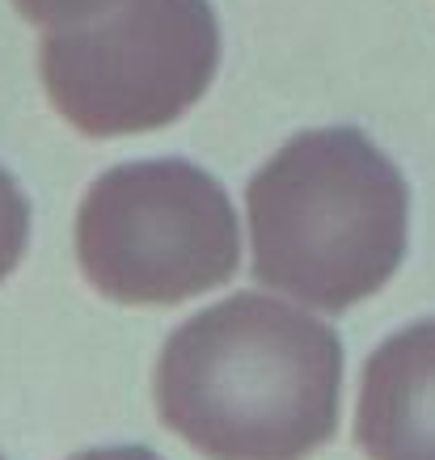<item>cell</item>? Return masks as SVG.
Wrapping results in <instances>:
<instances>
[{"label": "cell", "mask_w": 435, "mask_h": 460, "mask_svg": "<svg viewBox=\"0 0 435 460\" xmlns=\"http://www.w3.org/2000/svg\"><path fill=\"white\" fill-rule=\"evenodd\" d=\"M342 342L275 296L241 292L178 325L156 363V410L211 460H305L334 435Z\"/></svg>", "instance_id": "6da1fadb"}, {"label": "cell", "mask_w": 435, "mask_h": 460, "mask_svg": "<svg viewBox=\"0 0 435 460\" xmlns=\"http://www.w3.org/2000/svg\"><path fill=\"white\" fill-rule=\"evenodd\" d=\"M245 211L258 283L322 313L380 292L406 253V178L355 127L292 136L245 186Z\"/></svg>", "instance_id": "7a4b0ae2"}, {"label": "cell", "mask_w": 435, "mask_h": 460, "mask_svg": "<svg viewBox=\"0 0 435 460\" xmlns=\"http://www.w3.org/2000/svg\"><path fill=\"white\" fill-rule=\"evenodd\" d=\"M42 84L84 136H140L182 119L220 68L211 0H111L42 42Z\"/></svg>", "instance_id": "3957f363"}, {"label": "cell", "mask_w": 435, "mask_h": 460, "mask_svg": "<svg viewBox=\"0 0 435 460\" xmlns=\"http://www.w3.org/2000/svg\"><path fill=\"white\" fill-rule=\"evenodd\" d=\"M76 258L84 279L119 305H182L233 279L237 211L191 161L114 165L81 203Z\"/></svg>", "instance_id": "277c9868"}, {"label": "cell", "mask_w": 435, "mask_h": 460, "mask_svg": "<svg viewBox=\"0 0 435 460\" xmlns=\"http://www.w3.org/2000/svg\"><path fill=\"white\" fill-rule=\"evenodd\" d=\"M355 439L368 460H435V321L397 330L368 359Z\"/></svg>", "instance_id": "5b68a950"}, {"label": "cell", "mask_w": 435, "mask_h": 460, "mask_svg": "<svg viewBox=\"0 0 435 460\" xmlns=\"http://www.w3.org/2000/svg\"><path fill=\"white\" fill-rule=\"evenodd\" d=\"M30 241V203L22 195V186L13 181V173L0 165V283L9 279L26 253Z\"/></svg>", "instance_id": "8992f818"}, {"label": "cell", "mask_w": 435, "mask_h": 460, "mask_svg": "<svg viewBox=\"0 0 435 460\" xmlns=\"http://www.w3.org/2000/svg\"><path fill=\"white\" fill-rule=\"evenodd\" d=\"M17 9H22V17L26 22H34V26H68V22H81V17L98 13L102 4H111V0H13Z\"/></svg>", "instance_id": "52a82bcc"}, {"label": "cell", "mask_w": 435, "mask_h": 460, "mask_svg": "<svg viewBox=\"0 0 435 460\" xmlns=\"http://www.w3.org/2000/svg\"><path fill=\"white\" fill-rule=\"evenodd\" d=\"M72 460H161L153 447H136V444H119V447H89Z\"/></svg>", "instance_id": "ba28073f"}, {"label": "cell", "mask_w": 435, "mask_h": 460, "mask_svg": "<svg viewBox=\"0 0 435 460\" xmlns=\"http://www.w3.org/2000/svg\"><path fill=\"white\" fill-rule=\"evenodd\" d=\"M0 460H4V456H0Z\"/></svg>", "instance_id": "9c48e42d"}]
</instances>
